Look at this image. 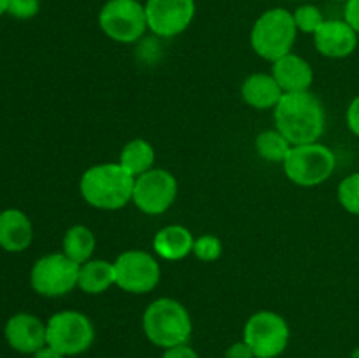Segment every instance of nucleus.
I'll return each mask as SVG.
<instances>
[{"mask_svg": "<svg viewBox=\"0 0 359 358\" xmlns=\"http://www.w3.org/2000/svg\"><path fill=\"white\" fill-rule=\"evenodd\" d=\"M273 123L293 146L318 142L326 130L325 105L312 91L284 93L273 109Z\"/></svg>", "mask_w": 359, "mask_h": 358, "instance_id": "obj_1", "label": "nucleus"}, {"mask_svg": "<svg viewBox=\"0 0 359 358\" xmlns=\"http://www.w3.org/2000/svg\"><path fill=\"white\" fill-rule=\"evenodd\" d=\"M135 178L118 161L91 165L79 179V193L88 206L100 211H119L132 202Z\"/></svg>", "mask_w": 359, "mask_h": 358, "instance_id": "obj_2", "label": "nucleus"}, {"mask_svg": "<svg viewBox=\"0 0 359 358\" xmlns=\"http://www.w3.org/2000/svg\"><path fill=\"white\" fill-rule=\"evenodd\" d=\"M142 330L146 339L161 350L188 344L193 333V319L182 302L160 297L142 312Z\"/></svg>", "mask_w": 359, "mask_h": 358, "instance_id": "obj_3", "label": "nucleus"}, {"mask_svg": "<svg viewBox=\"0 0 359 358\" xmlns=\"http://www.w3.org/2000/svg\"><path fill=\"white\" fill-rule=\"evenodd\" d=\"M297 37L298 28L293 20V11L272 7L256 18L249 42L259 58L273 63L293 53Z\"/></svg>", "mask_w": 359, "mask_h": 358, "instance_id": "obj_4", "label": "nucleus"}, {"mask_svg": "<svg viewBox=\"0 0 359 358\" xmlns=\"http://www.w3.org/2000/svg\"><path fill=\"white\" fill-rule=\"evenodd\" d=\"M284 174L293 185L314 188L333 175L337 168L335 151L323 142L297 144L283 164Z\"/></svg>", "mask_w": 359, "mask_h": 358, "instance_id": "obj_5", "label": "nucleus"}, {"mask_svg": "<svg viewBox=\"0 0 359 358\" xmlns=\"http://www.w3.org/2000/svg\"><path fill=\"white\" fill-rule=\"evenodd\" d=\"M97 330L90 316L74 309L58 311L46 321V343L63 357H79L95 343Z\"/></svg>", "mask_w": 359, "mask_h": 358, "instance_id": "obj_6", "label": "nucleus"}, {"mask_svg": "<svg viewBox=\"0 0 359 358\" xmlns=\"http://www.w3.org/2000/svg\"><path fill=\"white\" fill-rule=\"evenodd\" d=\"M97 21L105 37L118 44H135L149 30L146 7L139 0H107Z\"/></svg>", "mask_w": 359, "mask_h": 358, "instance_id": "obj_7", "label": "nucleus"}, {"mask_svg": "<svg viewBox=\"0 0 359 358\" xmlns=\"http://www.w3.org/2000/svg\"><path fill=\"white\" fill-rule=\"evenodd\" d=\"M242 340L256 358H279L290 346V323L276 311H256L245 321Z\"/></svg>", "mask_w": 359, "mask_h": 358, "instance_id": "obj_8", "label": "nucleus"}, {"mask_svg": "<svg viewBox=\"0 0 359 358\" xmlns=\"http://www.w3.org/2000/svg\"><path fill=\"white\" fill-rule=\"evenodd\" d=\"M79 267L63 251L41 256L30 270L32 290L46 298L65 297L77 288Z\"/></svg>", "mask_w": 359, "mask_h": 358, "instance_id": "obj_9", "label": "nucleus"}, {"mask_svg": "<svg viewBox=\"0 0 359 358\" xmlns=\"http://www.w3.org/2000/svg\"><path fill=\"white\" fill-rule=\"evenodd\" d=\"M116 286L130 295L151 293L160 284L161 267L154 253L126 249L114 260Z\"/></svg>", "mask_w": 359, "mask_h": 358, "instance_id": "obj_10", "label": "nucleus"}, {"mask_svg": "<svg viewBox=\"0 0 359 358\" xmlns=\"http://www.w3.org/2000/svg\"><path fill=\"white\" fill-rule=\"evenodd\" d=\"M177 193V178L167 168L154 167L135 178L132 202L140 213L147 216H160L174 206Z\"/></svg>", "mask_w": 359, "mask_h": 358, "instance_id": "obj_11", "label": "nucleus"}, {"mask_svg": "<svg viewBox=\"0 0 359 358\" xmlns=\"http://www.w3.org/2000/svg\"><path fill=\"white\" fill-rule=\"evenodd\" d=\"M147 28L160 39L184 34L196 16V0H146Z\"/></svg>", "mask_w": 359, "mask_h": 358, "instance_id": "obj_12", "label": "nucleus"}, {"mask_svg": "<svg viewBox=\"0 0 359 358\" xmlns=\"http://www.w3.org/2000/svg\"><path fill=\"white\" fill-rule=\"evenodd\" d=\"M316 51L325 58H349L358 49L359 35L346 20H325L312 35Z\"/></svg>", "mask_w": 359, "mask_h": 358, "instance_id": "obj_13", "label": "nucleus"}, {"mask_svg": "<svg viewBox=\"0 0 359 358\" xmlns=\"http://www.w3.org/2000/svg\"><path fill=\"white\" fill-rule=\"evenodd\" d=\"M7 344L21 354H34L46 344V323L32 312H16L4 326Z\"/></svg>", "mask_w": 359, "mask_h": 358, "instance_id": "obj_14", "label": "nucleus"}, {"mask_svg": "<svg viewBox=\"0 0 359 358\" xmlns=\"http://www.w3.org/2000/svg\"><path fill=\"white\" fill-rule=\"evenodd\" d=\"M272 74L284 93L311 91L314 84V69L304 56L297 53L283 56L272 63Z\"/></svg>", "mask_w": 359, "mask_h": 358, "instance_id": "obj_15", "label": "nucleus"}, {"mask_svg": "<svg viewBox=\"0 0 359 358\" xmlns=\"http://www.w3.org/2000/svg\"><path fill=\"white\" fill-rule=\"evenodd\" d=\"M34 241V225L16 207L0 211V248L7 253H23Z\"/></svg>", "mask_w": 359, "mask_h": 358, "instance_id": "obj_16", "label": "nucleus"}, {"mask_svg": "<svg viewBox=\"0 0 359 358\" xmlns=\"http://www.w3.org/2000/svg\"><path fill=\"white\" fill-rule=\"evenodd\" d=\"M195 235L184 225H165L154 234L153 253L165 262H181L193 255Z\"/></svg>", "mask_w": 359, "mask_h": 358, "instance_id": "obj_17", "label": "nucleus"}, {"mask_svg": "<svg viewBox=\"0 0 359 358\" xmlns=\"http://www.w3.org/2000/svg\"><path fill=\"white\" fill-rule=\"evenodd\" d=\"M241 95L242 100L256 111H269V109L273 111L283 98L284 91L280 90L272 74L255 72L242 81Z\"/></svg>", "mask_w": 359, "mask_h": 358, "instance_id": "obj_18", "label": "nucleus"}, {"mask_svg": "<svg viewBox=\"0 0 359 358\" xmlns=\"http://www.w3.org/2000/svg\"><path fill=\"white\" fill-rule=\"evenodd\" d=\"M116 286L114 263L104 258H91L79 267L77 288L86 295H102Z\"/></svg>", "mask_w": 359, "mask_h": 358, "instance_id": "obj_19", "label": "nucleus"}, {"mask_svg": "<svg viewBox=\"0 0 359 358\" xmlns=\"http://www.w3.org/2000/svg\"><path fill=\"white\" fill-rule=\"evenodd\" d=\"M154 161H156L154 146L149 140L142 139V137H135V139L128 140L121 147V153H119L118 158V164L133 178H139V175L154 168Z\"/></svg>", "mask_w": 359, "mask_h": 358, "instance_id": "obj_20", "label": "nucleus"}, {"mask_svg": "<svg viewBox=\"0 0 359 358\" xmlns=\"http://www.w3.org/2000/svg\"><path fill=\"white\" fill-rule=\"evenodd\" d=\"M95 249H97V235L86 225H72L63 235L62 251L79 265L93 258Z\"/></svg>", "mask_w": 359, "mask_h": 358, "instance_id": "obj_21", "label": "nucleus"}, {"mask_svg": "<svg viewBox=\"0 0 359 358\" xmlns=\"http://www.w3.org/2000/svg\"><path fill=\"white\" fill-rule=\"evenodd\" d=\"M291 147H293V144L277 128L263 130L256 135L255 140V150L258 157L269 164H284Z\"/></svg>", "mask_w": 359, "mask_h": 358, "instance_id": "obj_22", "label": "nucleus"}, {"mask_svg": "<svg viewBox=\"0 0 359 358\" xmlns=\"http://www.w3.org/2000/svg\"><path fill=\"white\" fill-rule=\"evenodd\" d=\"M339 204L353 216H359V172L346 175L337 188Z\"/></svg>", "mask_w": 359, "mask_h": 358, "instance_id": "obj_23", "label": "nucleus"}, {"mask_svg": "<svg viewBox=\"0 0 359 358\" xmlns=\"http://www.w3.org/2000/svg\"><path fill=\"white\" fill-rule=\"evenodd\" d=\"M293 20L298 28V34L314 35L326 18L323 11L314 4H302L293 11Z\"/></svg>", "mask_w": 359, "mask_h": 358, "instance_id": "obj_24", "label": "nucleus"}, {"mask_svg": "<svg viewBox=\"0 0 359 358\" xmlns=\"http://www.w3.org/2000/svg\"><path fill=\"white\" fill-rule=\"evenodd\" d=\"M193 255L200 262H216L223 255V241L214 234L198 235L195 237V244H193Z\"/></svg>", "mask_w": 359, "mask_h": 358, "instance_id": "obj_25", "label": "nucleus"}, {"mask_svg": "<svg viewBox=\"0 0 359 358\" xmlns=\"http://www.w3.org/2000/svg\"><path fill=\"white\" fill-rule=\"evenodd\" d=\"M41 11V0H9L7 14L16 20H32Z\"/></svg>", "mask_w": 359, "mask_h": 358, "instance_id": "obj_26", "label": "nucleus"}, {"mask_svg": "<svg viewBox=\"0 0 359 358\" xmlns=\"http://www.w3.org/2000/svg\"><path fill=\"white\" fill-rule=\"evenodd\" d=\"M346 125L347 128H349V132L359 139V95H356V97L351 100V104L347 105Z\"/></svg>", "mask_w": 359, "mask_h": 358, "instance_id": "obj_27", "label": "nucleus"}, {"mask_svg": "<svg viewBox=\"0 0 359 358\" xmlns=\"http://www.w3.org/2000/svg\"><path fill=\"white\" fill-rule=\"evenodd\" d=\"M344 20L354 28L359 35V0H347L344 4Z\"/></svg>", "mask_w": 359, "mask_h": 358, "instance_id": "obj_28", "label": "nucleus"}, {"mask_svg": "<svg viewBox=\"0 0 359 358\" xmlns=\"http://www.w3.org/2000/svg\"><path fill=\"white\" fill-rule=\"evenodd\" d=\"M224 358H256L251 347L244 343V340H237V343L230 344L224 351Z\"/></svg>", "mask_w": 359, "mask_h": 358, "instance_id": "obj_29", "label": "nucleus"}, {"mask_svg": "<svg viewBox=\"0 0 359 358\" xmlns=\"http://www.w3.org/2000/svg\"><path fill=\"white\" fill-rule=\"evenodd\" d=\"M161 358H200L198 353L189 344H179V346L163 350Z\"/></svg>", "mask_w": 359, "mask_h": 358, "instance_id": "obj_30", "label": "nucleus"}, {"mask_svg": "<svg viewBox=\"0 0 359 358\" xmlns=\"http://www.w3.org/2000/svg\"><path fill=\"white\" fill-rule=\"evenodd\" d=\"M32 358H67V357H63L60 351H56L55 347H51L46 344L44 347H41L39 351H35V353L32 354Z\"/></svg>", "mask_w": 359, "mask_h": 358, "instance_id": "obj_31", "label": "nucleus"}, {"mask_svg": "<svg viewBox=\"0 0 359 358\" xmlns=\"http://www.w3.org/2000/svg\"><path fill=\"white\" fill-rule=\"evenodd\" d=\"M7 7H9V0H0V16L7 14Z\"/></svg>", "mask_w": 359, "mask_h": 358, "instance_id": "obj_32", "label": "nucleus"}, {"mask_svg": "<svg viewBox=\"0 0 359 358\" xmlns=\"http://www.w3.org/2000/svg\"><path fill=\"white\" fill-rule=\"evenodd\" d=\"M351 358H359V346L351 353Z\"/></svg>", "mask_w": 359, "mask_h": 358, "instance_id": "obj_33", "label": "nucleus"}, {"mask_svg": "<svg viewBox=\"0 0 359 358\" xmlns=\"http://www.w3.org/2000/svg\"><path fill=\"white\" fill-rule=\"evenodd\" d=\"M333 2H340V4H346L347 0H333Z\"/></svg>", "mask_w": 359, "mask_h": 358, "instance_id": "obj_34", "label": "nucleus"}]
</instances>
